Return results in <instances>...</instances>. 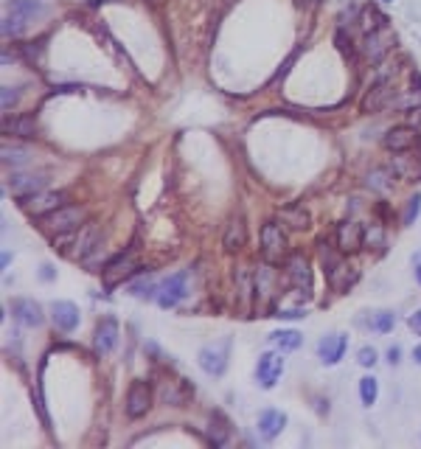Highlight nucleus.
I'll return each instance as SVG.
<instances>
[{"label":"nucleus","instance_id":"f257e3e1","mask_svg":"<svg viewBox=\"0 0 421 449\" xmlns=\"http://www.w3.org/2000/svg\"><path fill=\"white\" fill-rule=\"evenodd\" d=\"M54 248H59V253L68 256V259H82V262H87L90 253L99 250V224H96V222H85L79 231L62 234V236L54 242Z\"/></svg>","mask_w":421,"mask_h":449},{"label":"nucleus","instance_id":"f03ea898","mask_svg":"<svg viewBox=\"0 0 421 449\" xmlns=\"http://www.w3.org/2000/svg\"><path fill=\"white\" fill-rule=\"evenodd\" d=\"M262 259H264V264H270V267H278L281 262L290 259L287 236H284L281 224H278L276 219L264 222V228H262Z\"/></svg>","mask_w":421,"mask_h":449},{"label":"nucleus","instance_id":"7ed1b4c3","mask_svg":"<svg viewBox=\"0 0 421 449\" xmlns=\"http://www.w3.org/2000/svg\"><path fill=\"white\" fill-rule=\"evenodd\" d=\"M85 222H87V211H85L82 205H62V208L51 211L48 216H43V224H45L51 234H57V236L71 234V231H79Z\"/></svg>","mask_w":421,"mask_h":449},{"label":"nucleus","instance_id":"20e7f679","mask_svg":"<svg viewBox=\"0 0 421 449\" xmlns=\"http://www.w3.org/2000/svg\"><path fill=\"white\" fill-rule=\"evenodd\" d=\"M185 295H188V270L169 276L163 284H157V292H155L160 309H174Z\"/></svg>","mask_w":421,"mask_h":449},{"label":"nucleus","instance_id":"39448f33","mask_svg":"<svg viewBox=\"0 0 421 449\" xmlns=\"http://www.w3.org/2000/svg\"><path fill=\"white\" fill-rule=\"evenodd\" d=\"M62 202H65V194L62 191H34V194H29V197H23L20 199V208L29 213V216H48L51 211H57V208H62Z\"/></svg>","mask_w":421,"mask_h":449},{"label":"nucleus","instance_id":"423d86ee","mask_svg":"<svg viewBox=\"0 0 421 449\" xmlns=\"http://www.w3.org/2000/svg\"><path fill=\"white\" fill-rule=\"evenodd\" d=\"M281 376H284V351H264V354L259 357V365H256L259 387L273 390Z\"/></svg>","mask_w":421,"mask_h":449},{"label":"nucleus","instance_id":"0eeeda50","mask_svg":"<svg viewBox=\"0 0 421 449\" xmlns=\"http://www.w3.org/2000/svg\"><path fill=\"white\" fill-rule=\"evenodd\" d=\"M287 278H290V284L298 292H304V295L312 292V267H309V259L304 253H290V259H287Z\"/></svg>","mask_w":421,"mask_h":449},{"label":"nucleus","instance_id":"6e6552de","mask_svg":"<svg viewBox=\"0 0 421 449\" xmlns=\"http://www.w3.org/2000/svg\"><path fill=\"white\" fill-rule=\"evenodd\" d=\"M152 410V387L143 379H135L127 390V415L129 418H143Z\"/></svg>","mask_w":421,"mask_h":449},{"label":"nucleus","instance_id":"1a4fd4ad","mask_svg":"<svg viewBox=\"0 0 421 449\" xmlns=\"http://www.w3.org/2000/svg\"><path fill=\"white\" fill-rule=\"evenodd\" d=\"M345 348H348V334L331 332V334H326V337L317 343V359H320L326 368H331V365H337V362L343 359Z\"/></svg>","mask_w":421,"mask_h":449},{"label":"nucleus","instance_id":"9d476101","mask_svg":"<svg viewBox=\"0 0 421 449\" xmlns=\"http://www.w3.org/2000/svg\"><path fill=\"white\" fill-rule=\"evenodd\" d=\"M365 245V228L354 219H345L337 224V250L340 253H357Z\"/></svg>","mask_w":421,"mask_h":449},{"label":"nucleus","instance_id":"9b49d317","mask_svg":"<svg viewBox=\"0 0 421 449\" xmlns=\"http://www.w3.org/2000/svg\"><path fill=\"white\" fill-rule=\"evenodd\" d=\"M197 362L208 376H222L225 368H228V345H205V348H199Z\"/></svg>","mask_w":421,"mask_h":449},{"label":"nucleus","instance_id":"f8f14e48","mask_svg":"<svg viewBox=\"0 0 421 449\" xmlns=\"http://www.w3.org/2000/svg\"><path fill=\"white\" fill-rule=\"evenodd\" d=\"M418 143V132L413 127H393L382 135V146L393 155H404Z\"/></svg>","mask_w":421,"mask_h":449},{"label":"nucleus","instance_id":"ddd939ff","mask_svg":"<svg viewBox=\"0 0 421 449\" xmlns=\"http://www.w3.org/2000/svg\"><path fill=\"white\" fill-rule=\"evenodd\" d=\"M141 267L135 264V256L132 253H121L118 259H113L104 270H101V276H104V284L107 287H115V284H121L124 278H129L132 273H138Z\"/></svg>","mask_w":421,"mask_h":449},{"label":"nucleus","instance_id":"4468645a","mask_svg":"<svg viewBox=\"0 0 421 449\" xmlns=\"http://www.w3.org/2000/svg\"><path fill=\"white\" fill-rule=\"evenodd\" d=\"M115 345H118V320H115V318H104V320L96 326L93 351H96L99 357H107Z\"/></svg>","mask_w":421,"mask_h":449},{"label":"nucleus","instance_id":"2eb2a0df","mask_svg":"<svg viewBox=\"0 0 421 449\" xmlns=\"http://www.w3.org/2000/svg\"><path fill=\"white\" fill-rule=\"evenodd\" d=\"M51 320L59 332H73L82 320V312L73 301H54L51 304Z\"/></svg>","mask_w":421,"mask_h":449},{"label":"nucleus","instance_id":"dca6fc26","mask_svg":"<svg viewBox=\"0 0 421 449\" xmlns=\"http://www.w3.org/2000/svg\"><path fill=\"white\" fill-rule=\"evenodd\" d=\"M12 315H15L23 326H29V329H40L43 320H45L43 306H40L34 298H17V301H12Z\"/></svg>","mask_w":421,"mask_h":449},{"label":"nucleus","instance_id":"f3484780","mask_svg":"<svg viewBox=\"0 0 421 449\" xmlns=\"http://www.w3.org/2000/svg\"><path fill=\"white\" fill-rule=\"evenodd\" d=\"M45 174H20V171H15L12 177H9V183H6V188L15 194V197H29V194H34V191H43L45 188Z\"/></svg>","mask_w":421,"mask_h":449},{"label":"nucleus","instance_id":"a211bd4d","mask_svg":"<svg viewBox=\"0 0 421 449\" xmlns=\"http://www.w3.org/2000/svg\"><path fill=\"white\" fill-rule=\"evenodd\" d=\"M284 427H287V413H281V410H276V407H267V410L259 413V435H262L264 441L278 438V435L284 432Z\"/></svg>","mask_w":421,"mask_h":449},{"label":"nucleus","instance_id":"6ab92c4d","mask_svg":"<svg viewBox=\"0 0 421 449\" xmlns=\"http://www.w3.org/2000/svg\"><path fill=\"white\" fill-rule=\"evenodd\" d=\"M245 242H248V224H245L242 216H234V219L228 222L225 236H222V248H225L228 253H239V250L245 248Z\"/></svg>","mask_w":421,"mask_h":449},{"label":"nucleus","instance_id":"aec40b11","mask_svg":"<svg viewBox=\"0 0 421 449\" xmlns=\"http://www.w3.org/2000/svg\"><path fill=\"white\" fill-rule=\"evenodd\" d=\"M3 132L9 135H20V138H34V132H37V124H34V118L31 115H15V118H3Z\"/></svg>","mask_w":421,"mask_h":449},{"label":"nucleus","instance_id":"412c9836","mask_svg":"<svg viewBox=\"0 0 421 449\" xmlns=\"http://www.w3.org/2000/svg\"><path fill=\"white\" fill-rule=\"evenodd\" d=\"M270 343L278 348V351H298L301 343H304V334L295 332V329H278L270 334Z\"/></svg>","mask_w":421,"mask_h":449},{"label":"nucleus","instance_id":"4be33fe9","mask_svg":"<svg viewBox=\"0 0 421 449\" xmlns=\"http://www.w3.org/2000/svg\"><path fill=\"white\" fill-rule=\"evenodd\" d=\"M281 222H287L292 231H306L312 224V216H309V211L304 205H290V208L281 211Z\"/></svg>","mask_w":421,"mask_h":449},{"label":"nucleus","instance_id":"5701e85b","mask_svg":"<svg viewBox=\"0 0 421 449\" xmlns=\"http://www.w3.org/2000/svg\"><path fill=\"white\" fill-rule=\"evenodd\" d=\"M9 12L31 23L34 17H40V15H45V6L40 3V0H12V3H9Z\"/></svg>","mask_w":421,"mask_h":449},{"label":"nucleus","instance_id":"b1692460","mask_svg":"<svg viewBox=\"0 0 421 449\" xmlns=\"http://www.w3.org/2000/svg\"><path fill=\"white\" fill-rule=\"evenodd\" d=\"M385 54H387V45H385V40H382V31H379V29H371L368 37H365V57H368L371 62H379Z\"/></svg>","mask_w":421,"mask_h":449},{"label":"nucleus","instance_id":"393cba45","mask_svg":"<svg viewBox=\"0 0 421 449\" xmlns=\"http://www.w3.org/2000/svg\"><path fill=\"white\" fill-rule=\"evenodd\" d=\"M393 174H396V171H390V169H373V171H368L365 185L373 188V191H379V194H385V191L393 188Z\"/></svg>","mask_w":421,"mask_h":449},{"label":"nucleus","instance_id":"a878e982","mask_svg":"<svg viewBox=\"0 0 421 449\" xmlns=\"http://www.w3.org/2000/svg\"><path fill=\"white\" fill-rule=\"evenodd\" d=\"M31 160V152L26 149V146H9V143H3V166H12V169H20V166H26Z\"/></svg>","mask_w":421,"mask_h":449},{"label":"nucleus","instance_id":"bb28decb","mask_svg":"<svg viewBox=\"0 0 421 449\" xmlns=\"http://www.w3.org/2000/svg\"><path fill=\"white\" fill-rule=\"evenodd\" d=\"M387 93H390V90H387V85H376V87H373V90L365 96V101H362V110H365V113H376L379 107H385V99H387Z\"/></svg>","mask_w":421,"mask_h":449},{"label":"nucleus","instance_id":"cd10ccee","mask_svg":"<svg viewBox=\"0 0 421 449\" xmlns=\"http://www.w3.org/2000/svg\"><path fill=\"white\" fill-rule=\"evenodd\" d=\"M376 396H379V382L373 376H362L359 379V401L365 407H371V404H376Z\"/></svg>","mask_w":421,"mask_h":449},{"label":"nucleus","instance_id":"c85d7f7f","mask_svg":"<svg viewBox=\"0 0 421 449\" xmlns=\"http://www.w3.org/2000/svg\"><path fill=\"white\" fill-rule=\"evenodd\" d=\"M26 29H29V20H23V17H17V15H6V20H3V37H20V34H26Z\"/></svg>","mask_w":421,"mask_h":449},{"label":"nucleus","instance_id":"c756f323","mask_svg":"<svg viewBox=\"0 0 421 449\" xmlns=\"http://www.w3.org/2000/svg\"><path fill=\"white\" fill-rule=\"evenodd\" d=\"M393 326H396V315H393V312L382 309V312H376V315H373V323H371V329H373V332L387 334V332H393Z\"/></svg>","mask_w":421,"mask_h":449},{"label":"nucleus","instance_id":"7c9ffc66","mask_svg":"<svg viewBox=\"0 0 421 449\" xmlns=\"http://www.w3.org/2000/svg\"><path fill=\"white\" fill-rule=\"evenodd\" d=\"M418 213H421V194H413V197L407 199L404 213H401V224H404V228H410V224L418 219Z\"/></svg>","mask_w":421,"mask_h":449},{"label":"nucleus","instance_id":"2f4dec72","mask_svg":"<svg viewBox=\"0 0 421 449\" xmlns=\"http://www.w3.org/2000/svg\"><path fill=\"white\" fill-rule=\"evenodd\" d=\"M17 101H20V90H17V87L3 85V93H0V107H3V113H9Z\"/></svg>","mask_w":421,"mask_h":449},{"label":"nucleus","instance_id":"473e14b6","mask_svg":"<svg viewBox=\"0 0 421 449\" xmlns=\"http://www.w3.org/2000/svg\"><path fill=\"white\" fill-rule=\"evenodd\" d=\"M365 245H368V248H382V245H385L382 224H371V228H365Z\"/></svg>","mask_w":421,"mask_h":449},{"label":"nucleus","instance_id":"72a5a7b5","mask_svg":"<svg viewBox=\"0 0 421 449\" xmlns=\"http://www.w3.org/2000/svg\"><path fill=\"white\" fill-rule=\"evenodd\" d=\"M376 357H379V354H376L373 345H362V348L357 351V362H359L362 368H373V365H376Z\"/></svg>","mask_w":421,"mask_h":449},{"label":"nucleus","instance_id":"f704fd0d","mask_svg":"<svg viewBox=\"0 0 421 449\" xmlns=\"http://www.w3.org/2000/svg\"><path fill=\"white\" fill-rule=\"evenodd\" d=\"M273 318H278V320H301V318H306V309H278Z\"/></svg>","mask_w":421,"mask_h":449},{"label":"nucleus","instance_id":"c9c22d12","mask_svg":"<svg viewBox=\"0 0 421 449\" xmlns=\"http://www.w3.org/2000/svg\"><path fill=\"white\" fill-rule=\"evenodd\" d=\"M407 326H410V329H413V332H415V334L421 337V309H415V312L410 315V320H407Z\"/></svg>","mask_w":421,"mask_h":449},{"label":"nucleus","instance_id":"e433bc0d","mask_svg":"<svg viewBox=\"0 0 421 449\" xmlns=\"http://www.w3.org/2000/svg\"><path fill=\"white\" fill-rule=\"evenodd\" d=\"M399 357H401V348H399V345H390V348H387V362H390V365H399Z\"/></svg>","mask_w":421,"mask_h":449},{"label":"nucleus","instance_id":"4c0bfd02","mask_svg":"<svg viewBox=\"0 0 421 449\" xmlns=\"http://www.w3.org/2000/svg\"><path fill=\"white\" fill-rule=\"evenodd\" d=\"M40 278H43V281H51V278H54V267H51V264H43V267H40Z\"/></svg>","mask_w":421,"mask_h":449},{"label":"nucleus","instance_id":"58836bf2","mask_svg":"<svg viewBox=\"0 0 421 449\" xmlns=\"http://www.w3.org/2000/svg\"><path fill=\"white\" fill-rule=\"evenodd\" d=\"M413 359L421 365V345H415V348H413Z\"/></svg>","mask_w":421,"mask_h":449},{"label":"nucleus","instance_id":"ea45409f","mask_svg":"<svg viewBox=\"0 0 421 449\" xmlns=\"http://www.w3.org/2000/svg\"><path fill=\"white\" fill-rule=\"evenodd\" d=\"M415 281H418V284H421V264H418V267H415Z\"/></svg>","mask_w":421,"mask_h":449},{"label":"nucleus","instance_id":"a19ab883","mask_svg":"<svg viewBox=\"0 0 421 449\" xmlns=\"http://www.w3.org/2000/svg\"><path fill=\"white\" fill-rule=\"evenodd\" d=\"M382 3H393V0H382Z\"/></svg>","mask_w":421,"mask_h":449},{"label":"nucleus","instance_id":"79ce46f5","mask_svg":"<svg viewBox=\"0 0 421 449\" xmlns=\"http://www.w3.org/2000/svg\"><path fill=\"white\" fill-rule=\"evenodd\" d=\"M309 3H317V0H309Z\"/></svg>","mask_w":421,"mask_h":449}]
</instances>
